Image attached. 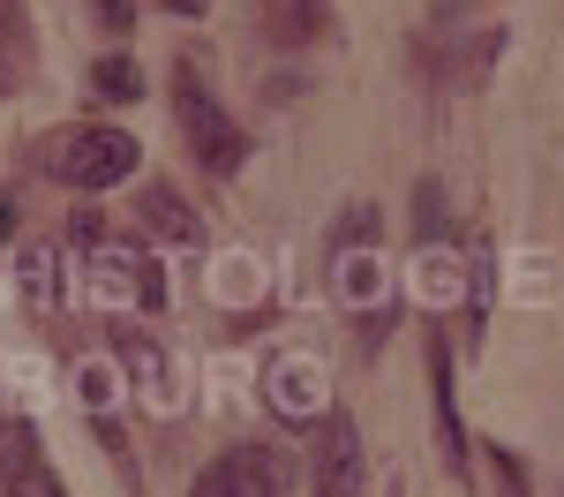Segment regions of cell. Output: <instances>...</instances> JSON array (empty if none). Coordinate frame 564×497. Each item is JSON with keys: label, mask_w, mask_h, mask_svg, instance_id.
Segmentation results:
<instances>
[{"label": "cell", "mask_w": 564, "mask_h": 497, "mask_svg": "<svg viewBox=\"0 0 564 497\" xmlns=\"http://www.w3.org/2000/svg\"><path fill=\"white\" fill-rule=\"evenodd\" d=\"M174 121H181V143L196 151V166H204V174H218V181L241 174L249 136H241V121L226 114V98L204 84V68H196V61H181V68H174Z\"/></svg>", "instance_id": "obj_1"}, {"label": "cell", "mask_w": 564, "mask_h": 497, "mask_svg": "<svg viewBox=\"0 0 564 497\" xmlns=\"http://www.w3.org/2000/svg\"><path fill=\"white\" fill-rule=\"evenodd\" d=\"M135 166H143V143L135 129H113V121H84L53 143V174L68 188H121Z\"/></svg>", "instance_id": "obj_2"}, {"label": "cell", "mask_w": 564, "mask_h": 497, "mask_svg": "<svg viewBox=\"0 0 564 497\" xmlns=\"http://www.w3.org/2000/svg\"><path fill=\"white\" fill-rule=\"evenodd\" d=\"M294 490V460L286 452H271V445H226L196 475V490L188 497H286Z\"/></svg>", "instance_id": "obj_3"}, {"label": "cell", "mask_w": 564, "mask_h": 497, "mask_svg": "<svg viewBox=\"0 0 564 497\" xmlns=\"http://www.w3.org/2000/svg\"><path fill=\"white\" fill-rule=\"evenodd\" d=\"M316 490H324V497H361V490H369L361 422H354L347 407H324V430H316Z\"/></svg>", "instance_id": "obj_4"}, {"label": "cell", "mask_w": 564, "mask_h": 497, "mask_svg": "<svg viewBox=\"0 0 564 497\" xmlns=\"http://www.w3.org/2000/svg\"><path fill=\"white\" fill-rule=\"evenodd\" d=\"M90 287L98 294H129V310H166V271L143 249H90Z\"/></svg>", "instance_id": "obj_5"}, {"label": "cell", "mask_w": 564, "mask_h": 497, "mask_svg": "<svg viewBox=\"0 0 564 497\" xmlns=\"http://www.w3.org/2000/svg\"><path fill=\"white\" fill-rule=\"evenodd\" d=\"M263 400H271V414H286V422H302V414H324V361L279 355L271 369H263Z\"/></svg>", "instance_id": "obj_6"}, {"label": "cell", "mask_w": 564, "mask_h": 497, "mask_svg": "<svg viewBox=\"0 0 564 497\" xmlns=\"http://www.w3.org/2000/svg\"><path fill=\"white\" fill-rule=\"evenodd\" d=\"M135 212H143V226H151L159 241H174V249H188V257H196V249H212L204 212H196V204H181L174 188H143V196H135Z\"/></svg>", "instance_id": "obj_7"}, {"label": "cell", "mask_w": 564, "mask_h": 497, "mask_svg": "<svg viewBox=\"0 0 564 497\" xmlns=\"http://www.w3.org/2000/svg\"><path fill=\"white\" fill-rule=\"evenodd\" d=\"M332 31V0H263V39L279 53H308Z\"/></svg>", "instance_id": "obj_8"}, {"label": "cell", "mask_w": 564, "mask_h": 497, "mask_svg": "<svg viewBox=\"0 0 564 497\" xmlns=\"http://www.w3.org/2000/svg\"><path fill=\"white\" fill-rule=\"evenodd\" d=\"M430 392H436V445H444V467L467 475V430H459V407H452V355H444V339H430Z\"/></svg>", "instance_id": "obj_9"}, {"label": "cell", "mask_w": 564, "mask_h": 497, "mask_svg": "<svg viewBox=\"0 0 564 497\" xmlns=\"http://www.w3.org/2000/svg\"><path fill=\"white\" fill-rule=\"evenodd\" d=\"M113 347L135 361L129 377H135V392H143V400H151V407H174V385H166V355H159V347H151L143 332H113Z\"/></svg>", "instance_id": "obj_10"}, {"label": "cell", "mask_w": 564, "mask_h": 497, "mask_svg": "<svg viewBox=\"0 0 564 497\" xmlns=\"http://www.w3.org/2000/svg\"><path fill=\"white\" fill-rule=\"evenodd\" d=\"M15 279H23V310H53V249H23L15 257Z\"/></svg>", "instance_id": "obj_11"}, {"label": "cell", "mask_w": 564, "mask_h": 497, "mask_svg": "<svg viewBox=\"0 0 564 497\" xmlns=\"http://www.w3.org/2000/svg\"><path fill=\"white\" fill-rule=\"evenodd\" d=\"M0 467H45L39 460V437L23 414H0Z\"/></svg>", "instance_id": "obj_12"}, {"label": "cell", "mask_w": 564, "mask_h": 497, "mask_svg": "<svg viewBox=\"0 0 564 497\" xmlns=\"http://www.w3.org/2000/svg\"><path fill=\"white\" fill-rule=\"evenodd\" d=\"M90 84L106 90V98H143V76H135V61H129V53H106V61L90 68Z\"/></svg>", "instance_id": "obj_13"}, {"label": "cell", "mask_w": 564, "mask_h": 497, "mask_svg": "<svg viewBox=\"0 0 564 497\" xmlns=\"http://www.w3.org/2000/svg\"><path fill=\"white\" fill-rule=\"evenodd\" d=\"M481 460L497 467V497H534V483H527V460H520V452L489 445V452H481Z\"/></svg>", "instance_id": "obj_14"}, {"label": "cell", "mask_w": 564, "mask_h": 497, "mask_svg": "<svg viewBox=\"0 0 564 497\" xmlns=\"http://www.w3.org/2000/svg\"><path fill=\"white\" fill-rule=\"evenodd\" d=\"M0 497H61L45 467H0Z\"/></svg>", "instance_id": "obj_15"}, {"label": "cell", "mask_w": 564, "mask_h": 497, "mask_svg": "<svg viewBox=\"0 0 564 497\" xmlns=\"http://www.w3.org/2000/svg\"><path fill=\"white\" fill-rule=\"evenodd\" d=\"M129 15H135L129 0H98V23H106V31H129Z\"/></svg>", "instance_id": "obj_16"}, {"label": "cell", "mask_w": 564, "mask_h": 497, "mask_svg": "<svg viewBox=\"0 0 564 497\" xmlns=\"http://www.w3.org/2000/svg\"><path fill=\"white\" fill-rule=\"evenodd\" d=\"M159 8H174V15H188V23H196V15H212V0H159Z\"/></svg>", "instance_id": "obj_17"}, {"label": "cell", "mask_w": 564, "mask_h": 497, "mask_svg": "<svg viewBox=\"0 0 564 497\" xmlns=\"http://www.w3.org/2000/svg\"><path fill=\"white\" fill-rule=\"evenodd\" d=\"M8 226H15V204H8V196H0V241H8Z\"/></svg>", "instance_id": "obj_18"}]
</instances>
